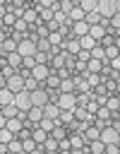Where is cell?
<instances>
[{
    "label": "cell",
    "mask_w": 120,
    "mask_h": 154,
    "mask_svg": "<svg viewBox=\"0 0 120 154\" xmlns=\"http://www.w3.org/2000/svg\"><path fill=\"white\" fill-rule=\"evenodd\" d=\"M118 140H120V130H115L110 125L101 130V142L103 144H118Z\"/></svg>",
    "instance_id": "6da1fadb"
},
{
    "label": "cell",
    "mask_w": 120,
    "mask_h": 154,
    "mask_svg": "<svg viewBox=\"0 0 120 154\" xmlns=\"http://www.w3.org/2000/svg\"><path fill=\"white\" fill-rule=\"evenodd\" d=\"M17 53H19L22 58H31V55H36L38 51H36V43H34V41L24 38V41H19V48H17Z\"/></svg>",
    "instance_id": "7a4b0ae2"
},
{
    "label": "cell",
    "mask_w": 120,
    "mask_h": 154,
    "mask_svg": "<svg viewBox=\"0 0 120 154\" xmlns=\"http://www.w3.org/2000/svg\"><path fill=\"white\" fill-rule=\"evenodd\" d=\"M98 14L110 19L115 14V0H98Z\"/></svg>",
    "instance_id": "3957f363"
},
{
    "label": "cell",
    "mask_w": 120,
    "mask_h": 154,
    "mask_svg": "<svg viewBox=\"0 0 120 154\" xmlns=\"http://www.w3.org/2000/svg\"><path fill=\"white\" fill-rule=\"evenodd\" d=\"M31 101H34V106H48L50 101H48V91L41 87V89H36V91H31Z\"/></svg>",
    "instance_id": "277c9868"
},
{
    "label": "cell",
    "mask_w": 120,
    "mask_h": 154,
    "mask_svg": "<svg viewBox=\"0 0 120 154\" xmlns=\"http://www.w3.org/2000/svg\"><path fill=\"white\" fill-rule=\"evenodd\" d=\"M60 108H67V111H74L77 108V94H62L60 101H58Z\"/></svg>",
    "instance_id": "5b68a950"
},
{
    "label": "cell",
    "mask_w": 120,
    "mask_h": 154,
    "mask_svg": "<svg viewBox=\"0 0 120 154\" xmlns=\"http://www.w3.org/2000/svg\"><path fill=\"white\" fill-rule=\"evenodd\" d=\"M82 135H84V142H86V144H91V142H96V140H101V130H98L96 125H86Z\"/></svg>",
    "instance_id": "8992f818"
},
{
    "label": "cell",
    "mask_w": 120,
    "mask_h": 154,
    "mask_svg": "<svg viewBox=\"0 0 120 154\" xmlns=\"http://www.w3.org/2000/svg\"><path fill=\"white\" fill-rule=\"evenodd\" d=\"M50 75H53L50 65H36V67H34V77H36V79H38L41 84H43V82H46V79H48Z\"/></svg>",
    "instance_id": "52a82bcc"
},
{
    "label": "cell",
    "mask_w": 120,
    "mask_h": 154,
    "mask_svg": "<svg viewBox=\"0 0 120 154\" xmlns=\"http://www.w3.org/2000/svg\"><path fill=\"white\" fill-rule=\"evenodd\" d=\"M74 120V111H67V108H60V113H58V118H55V123L58 125H70Z\"/></svg>",
    "instance_id": "ba28073f"
},
{
    "label": "cell",
    "mask_w": 120,
    "mask_h": 154,
    "mask_svg": "<svg viewBox=\"0 0 120 154\" xmlns=\"http://www.w3.org/2000/svg\"><path fill=\"white\" fill-rule=\"evenodd\" d=\"M14 99H17V94L12 89H0V103L2 106H14Z\"/></svg>",
    "instance_id": "9c48e42d"
},
{
    "label": "cell",
    "mask_w": 120,
    "mask_h": 154,
    "mask_svg": "<svg viewBox=\"0 0 120 154\" xmlns=\"http://www.w3.org/2000/svg\"><path fill=\"white\" fill-rule=\"evenodd\" d=\"M79 46H82V51H94L98 43H96V38H94L91 34H86V36H82V38H79Z\"/></svg>",
    "instance_id": "30bf717a"
},
{
    "label": "cell",
    "mask_w": 120,
    "mask_h": 154,
    "mask_svg": "<svg viewBox=\"0 0 120 154\" xmlns=\"http://www.w3.org/2000/svg\"><path fill=\"white\" fill-rule=\"evenodd\" d=\"M60 84H62V79L58 77V72H53V75H50L41 87H43V89H60Z\"/></svg>",
    "instance_id": "8fae6325"
},
{
    "label": "cell",
    "mask_w": 120,
    "mask_h": 154,
    "mask_svg": "<svg viewBox=\"0 0 120 154\" xmlns=\"http://www.w3.org/2000/svg\"><path fill=\"white\" fill-rule=\"evenodd\" d=\"M50 137H55L58 142H60V140H70V130H67V125H55V130L50 132Z\"/></svg>",
    "instance_id": "7c38bea8"
},
{
    "label": "cell",
    "mask_w": 120,
    "mask_h": 154,
    "mask_svg": "<svg viewBox=\"0 0 120 154\" xmlns=\"http://www.w3.org/2000/svg\"><path fill=\"white\" fill-rule=\"evenodd\" d=\"M70 144H72V149H84V147H86L84 135H82V132H72V135H70Z\"/></svg>",
    "instance_id": "4fadbf2b"
},
{
    "label": "cell",
    "mask_w": 120,
    "mask_h": 154,
    "mask_svg": "<svg viewBox=\"0 0 120 154\" xmlns=\"http://www.w3.org/2000/svg\"><path fill=\"white\" fill-rule=\"evenodd\" d=\"M62 48H65V53H70V55H77V53L82 51L79 38H74V41H65V43H62Z\"/></svg>",
    "instance_id": "5bb4252c"
},
{
    "label": "cell",
    "mask_w": 120,
    "mask_h": 154,
    "mask_svg": "<svg viewBox=\"0 0 120 154\" xmlns=\"http://www.w3.org/2000/svg\"><path fill=\"white\" fill-rule=\"evenodd\" d=\"M7 130H12L14 135L24 130V120L22 118H7Z\"/></svg>",
    "instance_id": "9a60e30c"
},
{
    "label": "cell",
    "mask_w": 120,
    "mask_h": 154,
    "mask_svg": "<svg viewBox=\"0 0 120 154\" xmlns=\"http://www.w3.org/2000/svg\"><path fill=\"white\" fill-rule=\"evenodd\" d=\"M79 7L84 10V14L96 12V10H98V0H79Z\"/></svg>",
    "instance_id": "2e32d148"
},
{
    "label": "cell",
    "mask_w": 120,
    "mask_h": 154,
    "mask_svg": "<svg viewBox=\"0 0 120 154\" xmlns=\"http://www.w3.org/2000/svg\"><path fill=\"white\" fill-rule=\"evenodd\" d=\"M72 31H74V34H77V38H82V36H86V34H89V31H91V26H89V24H86V22H77V24H74V26H72Z\"/></svg>",
    "instance_id": "e0dca14e"
},
{
    "label": "cell",
    "mask_w": 120,
    "mask_h": 154,
    "mask_svg": "<svg viewBox=\"0 0 120 154\" xmlns=\"http://www.w3.org/2000/svg\"><path fill=\"white\" fill-rule=\"evenodd\" d=\"M7 89H12L14 94H17V91H22V89H24V79H22L19 75H14V77L7 82Z\"/></svg>",
    "instance_id": "ac0fdd59"
},
{
    "label": "cell",
    "mask_w": 120,
    "mask_h": 154,
    "mask_svg": "<svg viewBox=\"0 0 120 154\" xmlns=\"http://www.w3.org/2000/svg\"><path fill=\"white\" fill-rule=\"evenodd\" d=\"M101 70H103V63L96 60V58H91L89 65H86V72H91V75H101Z\"/></svg>",
    "instance_id": "d6986e66"
},
{
    "label": "cell",
    "mask_w": 120,
    "mask_h": 154,
    "mask_svg": "<svg viewBox=\"0 0 120 154\" xmlns=\"http://www.w3.org/2000/svg\"><path fill=\"white\" fill-rule=\"evenodd\" d=\"M101 19H103V17L98 14V10H96V12H89V14L84 17V22H86L89 26H98V24H101Z\"/></svg>",
    "instance_id": "ffe728a7"
},
{
    "label": "cell",
    "mask_w": 120,
    "mask_h": 154,
    "mask_svg": "<svg viewBox=\"0 0 120 154\" xmlns=\"http://www.w3.org/2000/svg\"><path fill=\"white\" fill-rule=\"evenodd\" d=\"M19 19L12 14V12H7V14H0V26H14Z\"/></svg>",
    "instance_id": "44dd1931"
},
{
    "label": "cell",
    "mask_w": 120,
    "mask_h": 154,
    "mask_svg": "<svg viewBox=\"0 0 120 154\" xmlns=\"http://www.w3.org/2000/svg\"><path fill=\"white\" fill-rule=\"evenodd\" d=\"M43 113H46V118H58V113H60V106L58 103H48V106H43Z\"/></svg>",
    "instance_id": "7402d4cb"
},
{
    "label": "cell",
    "mask_w": 120,
    "mask_h": 154,
    "mask_svg": "<svg viewBox=\"0 0 120 154\" xmlns=\"http://www.w3.org/2000/svg\"><path fill=\"white\" fill-rule=\"evenodd\" d=\"M34 140H36V144H46V140L50 137L46 130H41V128H34V135H31Z\"/></svg>",
    "instance_id": "603a6c76"
},
{
    "label": "cell",
    "mask_w": 120,
    "mask_h": 154,
    "mask_svg": "<svg viewBox=\"0 0 120 154\" xmlns=\"http://www.w3.org/2000/svg\"><path fill=\"white\" fill-rule=\"evenodd\" d=\"M0 116H2V118H17V116H19V108H17V106H2Z\"/></svg>",
    "instance_id": "cb8c5ba5"
},
{
    "label": "cell",
    "mask_w": 120,
    "mask_h": 154,
    "mask_svg": "<svg viewBox=\"0 0 120 154\" xmlns=\"http://www.w3.org/2000/svg\"><path fill=\"white\" fill-rule=\"evenodd\" d=\"M55 125H58V123H55V120H53V118H43V120H41V123H38V128H41V130H46V132H48V135H50V132H53V130H55Z\"/></svg>",
    "instance_id": "d4e9b609"
},
{
    "label": "cell",
    "mask_w": 120,
    "mask_h": 154,
    "mask_svg": "<svg viewBox=\"0 0 120 154\" xmlns=\"http://www.w3.org/2000/svg\"><path fill=\"white\" fill-rule=\"evenodd\" d=\"M14 137H17V135H14L12 130H7V128H0V142H2V144H10Z\"/></svg>",
    "instance_id": "484cf974"
},
{
    "label": "cell",
    "mask_w": 120,
    "mask_h": 154,
    "mask_svg": "<svg viewBox=\"0 0 120 154\" xmlns=\"http://www.w3.org/2000/svg\"><path fill=\"white\" fill-rule=\"evenodd\" d=\"M24 89L26 91H36V89H41V82L36 77H29V79H24Z\"/></svg>",
    "instance_id": "4316f807"
},
{
    "label": "cell",
    "mask_w": 120,
    "mask_h": 154,
    "mask_svg": "<svg viewBox=\"0 0 120 154\" xmlns=\"http://www.w3.org/2000/svg\"><path fill=\"white\" fill-rule=\"evenodd\" d=\"M86 84H89V89L103 84V82H101V75H91V72H86Z\"/></svg>",
    "instance_id": "83f0119b"
},
{
    "label": "cell",
    "mask_w": 120,
    "mask_h": 154,
    "mask_svg": "<svg viewBox=\"0 0 120 154\" xmlns=\"http://www.w3.org/2000/svg\"><path fill=\"white\" fill-rule=\"evenodd\" d=\"M89 149H91V154H106V144H103L101 140L91 142V144H89Z\"/></svg>",
    "instance_id": "f1b7e54d"
},
{
    "label": "cell",
    "mask_w": 120,
    "mask_h": 154,
    "mask_svg": "<svg viewBox=\"0 0 120 154\" xmlns=\"http://www.w3.org/2000/svg\"><path fill=\"white\" fill-rule=\"evenodd\" d=\"M36 36H38V41H41V38H50L48 26H46V24H38V26H36ZM38 41H36V43H38Z\"/></svg>",
    "instance_id": "f546056e"
},
{
    "label": "cell",
    "mask_w": 120,
    "mask_h": 154,
    "mask_svg": "<svg viewBox=\"0 0 120 154\" xmlns=\"http://www.w3.org/2000/svg\"><path fill=\"white\" fill-rule=\"evenodd\" d=\"M115 77V70L110 67V65H103V70H101V82H106V79H113Z\"/></svg>",
    "instance_id": "4dcf8cb0"
},
{
    "label": "cell",
    "mask_w": 120,
    "mask_h": 154,
    "mask_svg": "<svg viewBox=\"0 0 120 154\" xmlns=\"http://www.w3.org/2000/svg\"><path fill=\"white\" fill-rule=\"evenodd\" d=\"M110 116H113V113H110L106 106H101V108L96 111V120H108V123H110Z\"/></svg>",
    "instance_id": "1f68e13d"
},
{
    "label": "cell",
    "mask_w": 120,
    "mask_h": 154,
    "mask_svg": "<svg viewBox=\"0 0 120 154\" xmlns=\"http://www.w3.org/2000/svg\"><path fill=\"white\" fill-rule=\"evenodd\" d=\"M89 116H91V113H89L86 108H82V106H77V108H74V118H77V120L86 123V118H89Z\"/></svg>",
    "instance_id": "d6a6232c"
},
{
    "label": "cell",
    "mask_w": 120,
    "mask_h": 154,
    "mask_svg": "<svg viewBox=\"0 0 120 154\" xmlns=\"http://www.w3.org/2000/svg\"><path fill=\"white\" fill-rule=\"evenodd\" d=\"M89 34H91V36L96 38V43H98V41L103 38V34H106V29H103V26L98 24V26H91V31H89Z\"/></svg>",
    "instance_id": "836d02e7"
},
{
    "label": "cell",
    "mask_w": 120,
    "mask_h": 154,
    "mask_svg": "<svg viewBox=\"0 0 120 154\" xmlns=\"http://www.w3.org/2000/svg\"><path fill=\"white\" fill-rule=\"evenodd\" d=\"M58 144H60V142H58L55 137H48L46 144H43V149H46V152H58Z\"/></svg>",
    "instance_id": "e575fe53"
},
{
    "label": "cell",
    "mask_w": 120,
    "mask_h": 154,
    "mask_svg": "<svg viewBox=\"0 0 120 154\" xmlns=\"http://www.w3.org/2000/svg\"><path fill=\"white\" fill-rule=\"evenodd\" d=\"M53 19H55V12H53L50 7L41 12V22H43V24H48V22H53Z\"/></svg>",
    "instance_id": "d590c367"
},
{
    "label": "cell",
    "mask_w": 120,
    "mask_h": 154,
    "mask_svg": "<svg viewBox=\"0 0 120 154\" xmlns=\"http://www.w3.org/2000/svg\"><path fill=\"white\" fill-rule=\"evenodd\" d=\"M36 147H38V144H36V140H34V137H29V140H24V152H26V154H31V152H34Z\"/></svg>",
    "instance_id": "8d00e7d4"
},
{
    "label": "cell",
    "mask_w": 120,
    "mask_h": 154,
    "mask_svg": "<svg viewBox=\"0 0 120 154\" xmlns=\"http://www.w3.org/2000/svg\"><path fill=\"white\" fill-rule=\"evenodd\" d=\"M72 7H74V2H70V0H60V12L70 14V12H72Z\"/></svg>",
    "instance_id": "74e56055"
},
{
    "label": "cell",
    "mask_w": 120,
    "mask_h": 154,
    "mask_svg": "<svg viewBox=\"0 0 120 154\" xmlns=\"http://www.w3.org/2000/svg\"><path fill=\"white\" fill-rule=\"evenodd\" d=\"M77 60L89 65V60H91V51H79V53H77Z\"/></svg>",
    "instance_id": "f35d334b"
},
{
    "label": "cell",
    "mask_w": 120,
    "mask_h": 154,
    "mask_svg": "<svg viewBox=\"0 0 120 154\" xmlns=\"http://www.w3.org/2000/svg\"><path fill=\"white\" fill-rule=\"evenodd\" d=\"M110 29H115V31H120V12H115V14L110 17Z\"/></svg>",
    "instance_id": "ab89813d"
},
{
    "label": "cell",
    "mask_w": 120,
    "mask_h": 154,
    "mask_svg": "<svg viewBox=\"0 0 120 154\" xmlns=\"http://www.w3.org/2000/svg\"><path fill=\"white\" fill-rule=\"evenodd\" d=\"M118 53H120V51H118V46H110V48H106V58H108V60L118 58Z\"/></svg>",
    "instance_id": "60d3db41"
},
{
    "label": "cell",
    "mask_w": 120,
    "mask_h": 154,
    "mask_svg": "<svg viewBox=\"0 0 120 154\" xmlns=\"http://www.w3.org/2000/svg\"><path fill=\"white\" fill-rule=\"evenodd\" d=\"M36 65H38V63H36V58H34V55H31V58H24V67H29L31 72H34V67H36Z\"/></svg>",
    "instance_id": "b9f144b4"
},
{
    "label": "cell",
    "mask_w": 120,
    "mask_h": 154,
    "mask_svg": "<svg viewBox=\"0 0 120 154\" xmlns=\"http://www.w3.org/2000/svg\"><path fill=\"white\" fill-rule=\"evenodd\" d=\"M98 108H101V106L96 103V99H94V101H89V106H86V111H89L91 116H96V111H98Z\"/></svg>",
    "instance_id": "7bdbcfd3"
},
{
    "label": "cell",
    "mask_w": 120,
    "mask_h": 154,
    "mask_svg": "<svg viewBox=\"0 0 120 154\" xmlns=\"http://www.w3.org/2000/svg\"><path fill=\"white\" fill-rule=\"evenodd\" d=\"M106 154H120L118 144H106Z\"/></svg>",
    "instance_id": "ee69618b"
},
{
    "label": "cell",
    "mask_w": 120,
    "mask_h": 154,
    "mask_svg": "<svg viewBox=\"0 0 120 154\" xmlns=\"http://www.w3.org/2000/svg\"><path fill=\"white\" fill-rule=\"evenodd\" d=\"M110 67H113L115 72H120V53H118V58H113V60H110Z\"/></svg>",
    "instance_id": "f6af8a7d"
},
{
    "label": "cell",
    "mask_w": 120,
    "mask_h": 154,
    "mask_svg": "<svg viewBox=\"0 0 120 154\" xmlns=\"http://www.w3.org/2000/svg\"><path fill=\"white\" fill-rule=\"evenodd\" d=\"M50 10L58 14V12H60V0H50Z\"/></svg>",
    "instance_id": "bcb514c9"
},
{
    "label": "cell",
    "mask_w": 120,
    "mask_h": 154,
    "mask_svg": "<svg viewBox=\"0 0 120 154\" xmlns=\"http://www.w3.org/2000/svg\"><path fill=\"white\" fill-rule=\"evenodd\" d=\"M115 12H120V0H115Z\"/></svg>",
    "instance_id": "7dc6e473"
},
{
    "label": "cell",
    "mask_w": 120,
    "mask_h": 154,
    "mask_svg": "<svg viewBox=\"0 0 120 154\" xmlns=\"http://www.w3.org/2000/svg\"><path fill=\"white\" fill-rule=\"evenodd\" d=\"M115 46H118V51H120V34H118V38H115Z\"/></svg>",
    "instance_id": "c3c4849f"
},
{
    "label": "cell",
    "mask_w": 120,
    "mask_h": 154,
    "mask_svg": "<svg viewBox=\"0 0 120 154\" xmlns=\"http://www.w3.org/2000/svg\"><path fill=\"white\" fill-rule=\"evenodd\" d=\"M46 154H58V152H46Z\"/></svg>",
    "instance_id": "681fc988"
},
{
    "label": "cell",
    "mask_w": 120,
    "mask_h": 154,
    "mask_svg": "<svg viewBox=\"0 0 120 154\" xmlns=\"http://www.w3.org/2000/svg\"><path fill=\"white\" fill-rule=\"evenodd\" d=\"M118 149H120V140H118Z\"/></svg>",
    "instance_id": "f907efd6"
},
{
    "label": "cell",
    "mask_w": 120,
    "mask_h": 154,
    "mask_svg": "<svg viewBox=\"0 0 120 154\" xmlns=\"http://www.w3.org/2000/svg\"><path fill=\"white\" fill-rule=\"evenodd\" d=\"M89 154H91V152H89Z\"/></svg>",
    "instance_id": "816d5d0a"
}]
</instances>
